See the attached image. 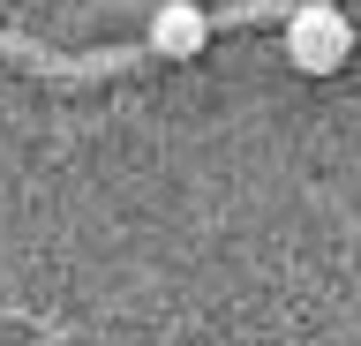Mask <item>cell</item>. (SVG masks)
Instances as JSON below:
<instances>
[{
  "mask_svg": "<svg viewBox=\"0 0 361 346\" xmlns=\"http://www.w3.org/2000/svg\"><path fill=\"white\" fill-rule=\"evenodd\" d=\"M211 16H203L196 0H166V8H158V23H151V46L143 53H166V61H196L203 46H211Z\"/></svg>",
  "mask_w": 361,
  "mask_h": 346,
  "instance_id": "2",
  "label": "cell"
},
{
  "mask_svg": "<svg viewBox=\"0 0 361 346\" xmlns=\"http://www.w3.org/2000/svg\"><path fill=\"white\" fill-rule=\"evenodd\" d=\"M286 61L301 75H331L354 61V23H346V8L331 0H309V8H293L286 16Z\"/></svg>",
  "mask_w": 361,
  "mask_h": 346,
  "instance_id": "1",
  "label": "cell"
}]
</instances>
